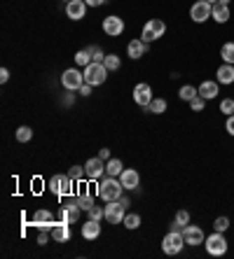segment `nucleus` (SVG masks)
Returning a JSON list of instances; mask_svg holds the SVG:
<instances>
[{
    "mask_svg": "<svg viewBox=\"0 0 234 259\" xmlns=\"http://www.w3.org/2000/svg\"><path fill=\"white\" fill-rule=\"evenodd\" d=\"M33 138V128L31 126H19L17 128V140L19 143H28Z\"/></svg>",
    "mask_w": 234,
    "mask_h": 259,
    "instance_id": "34",
    "label": "nucleus"
},
{
    "mask_svg": "<svg viewBox=\"0 0 234 259\" xmlns=\"http://www.w3.org/2000/svg\"><path fill=\"white\" fill-rule=\"evenodd\" d=\"M213 229L216 231H227L229 229V217H216V222H213Z\"/></svg>",
    "mask_w": 234,
    "mask_h": 259,
    "instance_id": "36",
    "label": "nucleus"
},
{
    "mask_svg": "<svg viewBox=\"0 0 234 259\" xmlns=\"http://www.w3.org/2000/svg\"><path fill=\"white\" fill-rule=\"evenodd\" d=\"M99 236H101V222H96V220H87V222L82 224V238L94 241V238H99Z\"/></svg>",
    "mask_w": 234,
    "mask_h": 259,
    "instance_id": "21",
    "label": "nucleus"
},
{
    "mask_svg": "<svg viewBox=\"0 0 234 259\" xmlns=\"http://www.w3.org/2000/svg\"><path fill=\"white\" fill-rule=\"evenodd\" d=\"M50 189H52V194L66 196V194H70V189H73V180H70L68 175H52Z\"/></svg>",
    "mask_w": 234,
    "mask_h": 259,
    "instance_id": "10",
    "label": "nucleus"
},
{
    "mask_svg": "<svg viewBox=\"0 0 234 259\" xmlns=\"http://www.w3.org/2000/svg\"><path fill=\"white\" fill-rule=\"evenodd\" d=\"M145 112H150V115H162V112H167V101H164V98H152L150 105L145 108Z\"/></svg>",
    "mask_w": 234,
    "mask_h": 259,
    "instance_id": "27",
    "label": "nucleus"
},
{
    "mask_svg": "<svg viewBox=\"0 0 234 259\" xmlns=\"http://www.w3.org/2000/svg\"><path fill=\"white\" fill-rule=\"evenodd\" d=\"M52 241H56V243H68L70 241V224L59 220V222L52 227Z\"/></svg>",
    "mask_w": 234,
    "mask_h": 259,
    "instance_id": "16",
    "label": "nucleus"
},
{
    "mask_svg": "<svg viewBox=\"0 0 234 259\" xmlns=\"http://www.w3.org/2000/svg\"><path fill=\"white\" fill-rule=\"evenodd\" d=\"M218 3H222V5H229V0H218Z\"/></svg>",
    "mask_w": 234,
    "mask_h": 259,
    "instance_id": "46",
    "label": "nucleus"
},
{
    "mask_svg": "<svg viewBox=\"0 0 234 259\" xmlns=\"http://www.w3.org/2000/svg\"><path fill=\"white\" fill-rule=\"evenodd\" d=\"M85 3H87L89 7H101V5L105 3V0H85Z\"/></svg>",
    "mask_w": 234,
    "mask_h": 259,
    "instance_id": "45",
    "label": "nucleus"
},
{
    "mask_svg": "<svg viewBox=\"0 0 234 259\" xmlns=\"http://www.w3.org/2000/svg\"><path fill=\"white\" fill-rule=\"evenodd\" d=\"M85 166H70V173H68V178L73 182H82L85 180Z\"/></svg>",
    "mask_w": 234,
    "mask_h": 259,
    "instance_id": "33",
    "label": "nucleus"
},
{
    "mask_svg": "<svg viewBox=\"0 0 234 259\" xmlns=\"http://www.w3.org/2000/svg\"><path fill=\"white\" fill-rule=\"evenodd\" d=\"M124 227L127 229H138L141 227V215H136V212H129V215H124Z\"/></svg>",
    "mask_w": 234,
    "mask_h": 259,
    "instance_id": "30",
    "label": "nucleus"
},
{
    "mask_svg": "<svg viewBox=\"0 0 234 259\" xmlns=\"http://www.w3.org/2000/svg\"><path fill=\"white\" fill-rule=\"evenodd\" d=\"M50 234H52V231L40 229V236H37V245H47V241H50Z\"/></svg>",
    "mask_w": 234,
    "mask_h": 259,
    "instance_id": "40",
    "label": "nucleus"
},
{
    "mask_svg": "<svg viewBox=\"0 0 234 259\" xmlns=\"http://www.w3.org/2000/svg\"><path fill=\"white\" fill-rule=\"evenodd\" d=\"M183 236H185V243H187V245H202V243L206 241V234H204L202 227H192V224H187L183 229Z\"/></svg>",
    "mask_w": 234,
    "mask_h": 259,
    "instance_id": "13",
    "label": "nucleus"
},
{
    "mask_svg": "<svg viewBox=\"0 0 234 259\" xmlns=\"http://www.w3.org/2000/svg\"><path fill=\"white\" fill-rule=\"evenodd\" d=\"M103 66L108 68V70H120V66H122V61H120V56H117V54H105Z\"/></svg>",
    "mask_w": 234,
    "mask_h": 259,
    "instance_id": "31",
    "label": "nucleus"
},
{
    "mask_svg": "<svg viewBox=\"0 0 234 259\" xmlns=\"http://www.w3.org/2000/svg\"><path fill=\"white\" fill-rule=\"evenodd\" d=\"M152 98H154V96H152V87H150V84L141 82V84H136V87H134V101L138 103V105H141L143 110L148 108Z\"/></svg>",
    "mask_w": 234,
    "mask_h": 259,
    "instance_id": "12",
    "label": "nucleus"
},
{
    "mask_svg": "<svg viewBox=\"0 0 234 259\" xmlns=\"http://www.w3.org/2000/svg\"><path fill=\"white\" fill-rule=\"evenodd\" d=\"M80 203H77V199H70V201H63L61 203V210H59V220L61 222H77V217H80Z\"/></svg>",
    "mask_w": 234,
    "mask_h": 259,
    "instance_id": "9",
    "label": "nucleus"
},
{
    "mask_svg": "<svg viewBox=\"0 0 234 259\" xmlns=\"http://www.w3.org/2000/svg\"><path fill=\"white\" fill-rule=\"evenodd\" d=\"M190 224V212L187 210H178L176 212V220H173V224H171V229L173 231H180V229H185Z\"/></svg>",
    "mask_w": 234,
    "mask_h": 259,
    "instance_id": "25",
    "label": "nucleus"
},
{
    "mask_svg": "<svg viewBox=\"0 0 234 259\" xmlns=\"http://www.w3.org/2000/svg\"><path fill=\"white\" fill-rule=\"evenodd\" d=\"M204 247H206V252L211 257H222V254L227 252V238L222 236V231H213L211 236H206Z\"/></svg>",
    "mask_w": 234,
    "mask_h": 259,
    "instance_id": "2",
    "label": "nucleus"
},
{
    "mask_svg": "<svg viewBox=\"0 0 234 259\" xmlns=\"http://www.w3.org/2000/svg\"><path fill=\"white\" fill-rule=\"evenodd\" d=\"M85 173L89 180H99L101 175L105 173V161L101 157H92V159H87L85 163Z\"/></svg>",
    "mask_w": 234,
    "mask_h": 259,
    "instance_id": "11",
    "label": "nucleus"
},
{
    "mask_svg": "<svg viewBox=\"0 0 234 259\" xmlns=\"http://www.w3.org/2000/svg\"><path fill=\"white\" fill-rule=\"evenodd\" d=\"M199 96L204 98V101H213V98L218 96V82H211V79H206V82H202V84L197 87Z\"/></svg>",
    "mask_w": 234,
    "mask_h": 259,
    "instance_id": "22",
    "label": "nucleus"
},
{
    "mask_svg": "<svg viewBox=\"0 0 234 259\" xmlns=\"http://www.w3.org/2000/svg\"><path fill=\"white\" fill-rule=\"evenodd\" d=\"M122 170H124V166H122L120 159H108V163H105V173L110 175V178H120Z\"/></svg>",
    "mask_w": 234,
    "mask_h": 259,
    "instance_id": "26",
    "label": "nucleus"
},
{
    "mask_svg": "<svg viewBox=\"0 0 234 259\" xmlns=\"http://www.w3.org/2000/svg\"><path fill=\"white\" fill-rule=\"evenodd\" d=\"M211 19H216L218 24H227L229 21V7L222 5V3H216V5H213V12H211Z\"/></svg>",
    "mask_w": 234,
    "mask_h": 259,
    "instance_id": "24",
    "label": "nucleus"
},
{
    "mask_svg": "<svg viewBox=\"0 0 234 259\" xmlns=\"http://www.w3.org/2000/svg\"><path fill=\"white\" fill-rule=\"evenodd\" d=\"M61 84L66 91H77L82 84H85V72L75 70V68H68L61 75Z\"/></svg>",
    "mask_w": 234,
    "mask_h": 259,
    "instance_id": "6",
    "label": "nucleus"
},
{
    "mask_svg": "<svg viewBox=\"0 0 234 259\" xmlns=\"http://www.w3.org/2000/svg\"><path fill=\"white\" fill-rule=\"evenodd\" d=\"M99 196L108 203V201H117L120 196H122V192H124V187H122V182H120V178H105V180H101L99 182Z\"/></svg>",
    "mask_w": 234,
    "mask_h": 259,
    "instance_id": "1",
    "label": "nucleus"
},
{
    "mask_svg": "<svg viewBox=\"0 0 234 259\" xmlns=\"http://www.w3.org/2000/svg\"><path fill=\"white\" fill-rule=\"evenodd\" d=\"M33 227H37V229H47L52 231V227H54V215H52L50 210H35V215H33Z\"/></svg>",
    "mask_w": 234,
    "mask_h": 259,
    "instance_id": "15",
    "label": "nucleus"
},
{
    "mask_svg": "<svg viewBox=\"0 0 234 259\" xmlns=\"http://www.w3.org/2000/svg\"><path fill=\"white\" fill-rule=\"evenodd\" d=\"M220 56H222V61L225 63H232L234 66V42H225L220 47Z\"/></svg>",
    "mask_w": 234,
    "mask_h": 259,
    "instance_id": "29",
    "label": "nucleus"
},
{
    "mask_svg": "<svg viewBox=\"0 0 234 259\" xmlns=\"http://www.w3.org/2000/svg\"><path fill=\"white\" fill-rule=\"evenodd\" d=\"M206 3H211V5H216V3H218V0H206Z\"/></svg>",
    "mask_w": 234,
    "mask_h": 259,
    "instance_id": "47",
    "label": "nucleus"
},
{
    "mask_svg": "<svg viewBox=\"0 0 234 259\" xmlns=\"http://www.w3.org/2000/svg\"><path fill=\"white\" fill-rule=\"evenodd\" d=\"M124 215H127V205H124L120 199L105 203V220H108L110 224H122Z\"/></svg>",
    "mask_w": 234,
    "mask_h": 259,
    "instance_id": "7",
    "label": "nucleus"
},
{
    "mask_svg": "<svg viewBox=\"0 0 234 259\" xmlns=\"http://www.w3.org/2000/svg\"><path fill=\"white\" fill-rule=\"evenodd\" d=\"M99 157L103 159V161H108V159H110V150H108V147H103V150H99Z\"/></svg>",
    "mask_w": 234,
    "mask_h": 259,
    "instance_id": "43",
    "label": "nucleus"
},
{
    "mask_svg": "<svg viewBox=\"0 0 234 259\" xmlns=\"http://www.w3.org/2000/svg\"><path fill=\"white\" fill-rule=\"evenodd\" d=\"M105 77H108V68L103 66V63H96V61H92L89 66L85 68V82L92 87H99L105 82Z\"/></svg>",
    "mask_w": 234,
    "mask_h": 259,
    "instance_id": "4",
    "label": "nucleus"
},
{
    "mask_svg": "<svg viewBox=\"0 0 234 259\" xmlns=\"http://www.w3.org/2000/svg\"><path fill=\"white\" fill-rule=\"evenodd\" d=\"M103 30L108 35H122L124 33V21L120 17H105L103 19Z\"/></svg>",
    "mask_w": 234,
    "mask_h": 259,
    "instance_id": "18",
    "label": "nucleus"
},
{
    "mask_svg": "<svg viewBox=\"0 0 234 259\" xmlns=\"http://www.w3.org/2000/svg\"><path fill=\"white\" fill-rule=\"evenodd\" d=\"M89 54H92V61H96V63H103V59H105V54H103V49L101 47H89Z\"/></svg>",
    "mask_w": 234,
    "mask_h": 259,
    "instance_id": "38",
    "label": "nucleus"
},
{
    "mask_svg": "<svg viewBox=\"0 0 234 259\" xmlns=\"http://www.w3.org/2000/svg\"><path fill=\"white\" fill-rule=\"evenodd\" d=\"M75 63H77V66H89V63H92V54H89V49H80V52H77V54H75Z\"/></svg>",
    "mask_w": 234,
    "mask_h": 259,
    "instance_id": "32",
    "label": "nucleus"
},
{
    "mask_svg": "<svg viewBox=\"0 0 234 259\" xmlns=\"http://www.w3.org/2000/svg\"><path fill=\"white\" fill-rule=\"evenodd\" d=\"M77 91H80L82 96H89V94H92V84H87V82H85V84H82Z\"/></svg>",
    "mask_w": 234,
    "mask_h": 259,
    "instance_id": "42",
    "label": "nucleus"
},
{
    "mask_svg": "<svg viewBox=\"0 0 234 259\" xmlns=\"http://www.w3.org/2000/svg\"><path fill=\"white\" fill-rule=\"evenodd\" d=\"M105 217V208H99V205H94L92 210H89V220H96V222H101Z\"/></svg>",
    "mask_w": 234,
    "mask_h": 259,
    "instance_id": "39",
    "label": "nucleus"
},
{
    "mask_svg": "<svg viewBox=\"0 0 234 259\" xmlns=\"http://www.w3.org/2000/svg\"><path fill=\"white\" fill-rule=\"evenodd\" d=\"M178 96H180V101H187V103H190L192 98H197V96H199V91H197V87H192V84H185V87H180Z\"/></svg>",
    "mask_w": 234,
    "mask_h": 259,
    "instance_id": "28",
    "label": "nucleus"
},
{
    "mask_svg": "<svg viewBox=\"0 0 234 259\" xmlns=\"http://www.w3.org/2000/svg\"><path fill=\"white\" fill-rule=\"evenodd\" d=\"M183 245H187L183 231H173L171 229L167 236H164V241H162V250H164V254H171V257L183 252Z\"/></svg>",
    "mask_w": 234,
    "mask_h": 259,
    "instance_id": "3",
    "label": "nucleus"
},
{
    "mask_svg": "<svg viewBox=\"0 0 234 259\" xmlns=\"http://www.w3.org/2000/svg\"><path fill=\"white\" fill-rule=\"evenodd\" d=\"M220 112H222V115H234V101H232V98H222V101H220Z\"/></svg>",
    "mask_w": 234,
    "mask_h": 259,
    "instance_id": "35",
    "label": "nucleus"
},
{
    "mask_svg": "<svg viewBox=\"0 0 234 259\" xmlns=\"http://www.w3.org/2000/svg\"><path fill=\"white\" fill-rule=\"evenodd\" d=\"M225 128H227L229 136H234V115L227 117V121H225Z\"/></svg>",
    "mask_w": 234,
    "mask_h": 259,
    "instance_id": "41",
    "label": "nucleus"
},
{
    "mask_svg": "<svg viewBox=\"0 0 234 259\" xmlns=\"http://www.w3.org/2000/svg\"><path fill=\"white\" fill-rule=\"evenodd\" d=\"M167 33V24L162 21V19H150L148 24L143 26V33H141V40H145V42H152V40H157V37H162Z\"/></svg>",
    "mask_w": 234,
    "mask_h": 259,
    "instance_id": "5",
    "label": "nucleus"
},
{
    "mask_svg": "<svg viewBox=\"0 0 234 259\" xmlns=\"http://www.w3.org/2000/svg\"><path fill=\"white\" fill-rule=\"evenodd\" d=\"M120 182H122L124 189H136L138 187V182H141V175L136 168H124L122 175H120Z\"/></svg>",
    "mask_w": 234,
    "mask_h": 259,
    "instance_id": "17",
    "label": "nucleus"
},
{
    "mask_svg": "<svg viewBox=\"0 0 234 259\" xmlns=\"http://www.w3.org/2000/svg\"><path fill=\"white\" fill-rule=\"evenodd\" d=\"M85 12H87L85 0H70V3H66V14H68L70 21H80V19H85Z\"/></svg>",
    "mask_w": 234,
    "mask_h": 259,
    "instance_id": "14",
    "label": "nucleus"
},
{
    "mask_svg": "<svg viewBox=\"0 0 234 259\" xmlns=\"http://www.w3.org/2000/svg\"><path fill=\"white\" fill-rule=\"evenodd\" d=\"M66 3H70V0H66Z\"/></svg>",
    "mask_w": 234,
    "mask_h": 259,
    "instance_id": "48",
    "label": "nucleus"
},
{
    "mask_svg": "<svg viewBox=\"0 0 234 259\" xmlns=\"http://www.w3.org/2000/svg\"><path fill=\"white\" fill-rule=\"evenodd\" d=\"M127 54H129V59H141V56L148 54V42L145 40H131L127 45Z\"/></svg>",
    "mask_w": 234,
    "mask_h": 259,
    "instance_id": "20",
    "label": "nucleus"
},
{
    "mask_svg": "<svg viewBox=\"0 0 234 259\" xmlns=\"http://www.w3.org/2000/svg\"><path fill=\"white\" fill-rule=\"evenodd\" d=\"M77 185H80V194H77V203H80L82 210L89 212V210L94 208V196L89 194V189H87L85 182H77Z\"/></svg>",
    "mask_w": 234,
    "mask_h": 259,
    "instance_id": "23",
    "label": "nucleus"
},
{
    "mask_svg": "<svg viewBox=\"0 0 234 259\" xmlns=\"http://www.w3.org/2000/svg\"><path fill=\"white\" fill-rule=\"evenodd\" d=\"M190 108H192V112H204V108H206V101H204L202 96L192 98V101H190Z\"/></svg>",
    "mask_w": 234,
    "mask_h": 259,
    "instance_id": "37",
    "label": "nucleus"
},
{
    "mask_svg": "<svg viewBox=\"0 0 234 259\" xmlns=\"http://www.w3.org/2000/svg\"><path fill=\"white\" fill-rule=\"evenodd\" d=\"M7 79H10V70H7V68H3V70H0V82L5 84Z\"/></svg>",
    "mask_w": 234,
    "mask_h": 259,
    "instance_id": "44",
    "label": "nucleus"
},
{
    "mask_svg": "<svg viewBox=\"0 0 234 259\" xmlns=\"http://www.w3.org/2000/svg\"><path fill=\"white\" fill-rule=\"evenodd\" d=\"M216 82L218 84H234V66L232 63H222L216 72Z\"/></svg>",
    "mask_w": 234,
    "mask_h": 259,
    "instance_id": "19",
    "label": "nucleus"
},
{
    "mask_svg": "<svg viewBox=\"0 0 234 259\" xmlns=\"http://www.w3.org/2000/svg\"><path fill=\"white\" fill-rule=\"evenodd\" d=\"M211 12H213V5L206 3V0H197L194 5L190 7V19L194 24H204V21H209L211 19Z\"/></svg>",
    "mask_w": 234,
    "mask_h": 259,
    "instance_id": "8",
    "label": "nucleus"
}]
</instances>
